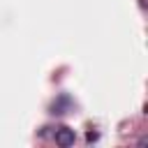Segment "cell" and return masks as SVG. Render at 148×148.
I'll return each instance as SVG.
<instances>
[{
    "instance_id": "cell-1",
    "label": "cell",
    "mask_w": 148,
    "mask_h": 148,
    "mask_svg": "<svg viewBox=\"0 0 148 148\" xmlns=\"http://www.w3.org/2000/svg\"><path fill=\"white\" fill-rule=\"evenodd\" d=\"M56 141H58V143H62V146H65V143H72V141H74V134H72L67 127H62V132L56 136Z\"/></svg>"
}]
</instances>
